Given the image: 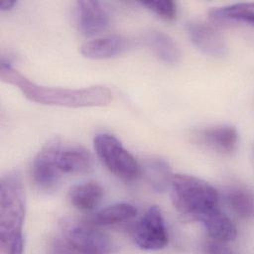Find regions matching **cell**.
I'll return each instance as SVG.
<instances>
[{
    "label": "cell",
    "mask_w": 254,
    "mask_h": 254,
    "mask_svg": "<svg viewBox=\"0 0 254 254\" xmlns=\"http://www.w3.org/2000/svg\"><path fill=\"white\" fill-rule=\"evenodd\" d=\"M0 77L3 81L17 86L29 100L43 105L72 108L94 107L106 105L112 100V92L103 85L64 88L37 84L18 72L4 58L1 60Z\"/></svg>",
    "instance_id": "cell-1"
},
{
    "label": "cell",
    "mask_w": 254,
    "mask_h": 254,
    "mask_svg": "<svg viewBox=\"0 0 254 254\" xmlns=\"http://www.w3.org/2000/svg\"><path fill=\"white\" fill-rule=\"evenodd\" d=\"M21 175L10 171L0 181V253L20 254L24 248L23 226L26 197Z\"/></svg>",
    "instance_id": "cell-2"
},
{
    "label": "cell",
    "mask_w": 254,
    "mask_h": 254,
    "mask_svg": "<svg viewBox=\"0 0 254 254\" xmlns=\"http://www.w3.org/2000/svg\"><path fill=\"white\" fill-rule=\"evenodd\" d=\"M169 187L174 206L191 219L199 221L219 206V194L215 188L194 176L175 174L170 179Z\"/></svg>",
    "instance_id": "cell-3"
},
{
    "label": "cell",
    "mask_w": 254,
    "mask_h": 254,
    "mask_svg": "<svg viewBox=\"0 0 254 254\" xmlns=\"http://www.w3.org/2000/svg\"><path fill=\"white\" fill-rule=\"evenodd\" d=\"M53 253H109L113 245L109 238L91 222L65 218L60 223V233L54 239Z\"/></svg>",
    "instance_id": "cell-4"
},
{
    "label": "cell",
    "mask_w": 254,
    "mask_h": 254,
    "mask_svg": "<svg viewBox=\"0 0 254 254\" xmlns=\"http://www.w3.org/2000/svg\"><path fill=\"white\" fill-rule=\"evenodd\" d=\"M93 147L101 163L117 178L134 181L139 177L140 165L115 136L97 134L93 139Z\"/></svg>",
    "instance_id": "cell-5"
},
{
    "label": "cell",
    "mask_w": 254,
    "mask_h": 254,
    "mask_svg": "<svg viewBox=\"0 0 254 254\" xmlns=\"http://www.w3.org/2000/svg\"><path fill=\"white\" fill-rule=\"evenodd\" d=\"M134 243L144 250H160L168 244L169 235L159 207L151 205L132 228Z\"/></svg>",
    "instance_id": "cell-6"
},
{
    "label": "cell",
    "mask_w": 254,
    "mask_h": 254,
    "mask_svg": "<svg viewBox=\"0 0 254 254\" xmlns=\"http://www.w3.org/2000/svg\"><path fill=\"white\" fill-rule=\"evenodd\" d=\"M61 142L58 139H53L35 156L31 174L36 186L43 190H54L61 178L58 158L61 150Z\"/></svg>",
    "instance_id": "cell-7"
},
{
    "label": "cell",
    "mask_w": 254,
    "mask_h": 254,
    "mask_svg": "<svg viewBox=\"0 0 254 254\" xmlns=\"http://www.w3.org/2000/svg\"><path fill=\"white\" fill-rule=\"evenodd\" d=\"M78 30L85 36H93L104 31L110 22L104 5L95 0H80L75 4Z\"/></svg>",
    "instance_id": "cell-8"
},
{
    "label": "cell",
    "mask_w": 254,
    "mask_h": 254,
    "mask_svg": "<svg viewBox=\"0 0 254 254\" xmlns=\"http://www.w3.org/2000/svg\"><path fill=\"white\" fill-rule=\"evenodd\" d=\"M187 33L193 46L204 55L220 58L227 53L223 37L208 24L190 22L187 24Z\"/></svg>",
    "instance_id": "cell-9"
},
{
    "label": "cell",
    "mask_w": 254,
    "mask_h": 254,
    "mask_svg": "<svg viewBox=\"0 0 254 254\" xmlns=\"http://www.w3.org/2000/svg\"><path fill=\"white\" fill-rule=\"evenodd\" d=\"M195 137L200 145L220 155L232 154L238 144V133L230 125L204 128L199 130Z\"/></svg>",
    "instance_id": "cell-10"
},
{
    "label": "cell",
    "mask_w": 254,
    "mask_h": 254,
    "mask_svg": "<svg viewBox=\"0 0 254 254\" xmlns=\"http://www.w3.org/2000/svg\"><path fill=\"white\" fill-rule=\"evenodd\" d=\"M128 47L129 42L126 38L111 35L85 42L80 47V53L87 59L105 60L121 55Z\"/></svg>",
    "instance_id": "cell-11"
},
{
    "label": "cell",
    "mask_w": 254,
    "mask_h": 254,
    "mask_svg": "<svg viewBox=\"0 0 254 254\" xmlns=\"http://www.w3.org/2000/svg\"><path fill=\"white\" fill-rule=\"evenodd\" d=\"M58 164L62 174H83L91 169L92 156L81 146H67L61 148Z\"/></svg>",
    "instance_id": "cell-12"
},
{
    "label": "cell",
    "mask_w": 254,
    "mask_h": 254,
    "mask_svg": "<svg viewBox=\"0 0 254 254\" xmlns=\"http://www.w3.org/2000/svg\"><path fill=\"white\" fill-rule=\"evenodd\" d=\"M207 234L215 241L229 242L236 237V227L232 220L216 207L199 220Z\"/></svg>",
    "instance_id": "cell-13"
},
{
    "label": "cell",
    "mask_w": 254,
    "mask_h": 254,
    "mask_svg": "<svg viewBox=\"0 0 254 254\" xmlns=\"http://www.w3.org/2000/svg\"><path fill=\"white\" fill-rule=\"evenodd\" d=\"M103 196L102 187L93 181L72 186L67 192V199L71 205L81 211L94 209Z\"/></svg>",
    "instance_id": "cell-14"
},
{
    "label": "cell",
    "mask_w": 254,
    "mask_h": 254,
    "mask_svg": "<svg viewBox=\"0 0 254 254\" xmlns=\"http://www.w3.org/2000/svg\"><path fill=\"white\" fill-rule=\"evenodd\" d=\"M209 17L211 20L219 23L252 26L254 22V4L243 2L214 7L210 10Z\"/></svg>",
    "instance_id": "cell-15"
},
{
    "label": "cell",
    "mask_w": 254,
    "mask_h": 254,
    "mask_svg": "<svg viewBox=\"0 0 254 254\" xmlns=\"http://www.w3.org/2000/svg\"><path fill=\"white\" fill-rule=\"evenodd\" d=\"M137 214V209L129 202H116L94 213L90 222L95 226H114L131 221Z\"/></svg>",
    "instance_id": "cell-16"
},
{
    "label": "cell",
    "mask_w": 254,
    "mask_h": 254,
    "mask_svg": "<svg viewBox=\"0 0 254 254\" xmlns=\"http://www.w3.org/2000/svg\"><path fill=\"white\" fill-rule=\"evenodd\" d=\"M146 45L163 63L177 64L181 57V52L176 42L162 31H151L145 36Z\"/></svg>",
    "instance_id": "cell-17"
},
{
    "label": "cell",
    "mask_w": 254,
    "mask_h": 254,
    "mask_svg": "<svg viewBox=\"0 0 254 254\" xmlns=\"http://www.w3.org/2000/svg\"><path fill=\"white\" fill-rule=\"evenodd\" d=\"M225 200L235 214L243 219H249L253 215V194L243 186H231L224 193Z\"/></svg>",
    "instance_id": "cell-18"
},
{
    "label": "cell",
    "mask_w": 254,
    "mask_h": 254,
    "mask_svg": "<svg viewBox=\"0 0 254 254\" xmlns=\"http://www.w3.org/2000/svg\"><path fill=\"white\" fill-rule=\"evenodd\" d=\"M147 167L150 181L155 190H163L169 186L172 176H170V168L166 161L161 159L152 160Z\"/></svg>",
    "instance_id": "cell-19"
},
{
    "label": "cell",
    "mask_w": 254,
    "mask_h": 254,
    "mask_svg": "<svg viewBox=\"0 0 254 254\" xmlns=\"http://www.w3.org/2000/svg\"><path fill=\"white\" fill-rule=\"evenodd\" d=\"M138 3L164 20L172 21L177 16V4L174 1H140Z\"/></svg>",
    "instance_id": "cell-20"
},
{
    "label": "cell",
    "mask_w": 254,
    "mask_h": 254,
    "mask_svg": "<svg viewBox=\"0 0 254 254\" xmlns=\"http://www.w3.org/2000/svg\"><path fill=\"white\" fill-rule=\"evenodd\" d=\"M204 252L207 253H231V249L227 248L223 242L219 241H213L209 242L204 246Z\"/></svg>",
    "instance_id": "cell-21"
},
{
    "label": "cell",
    "mask_w": 254,
    "mask_h": 254,
    "mask_svg": "<svg viewBox=\"0 0 254 254\" xmlns=\"http://www.w3.org/2000/svg\"><path fill=\"white\" fill-rule=\"evenodd\" d=\"M14 5H16V1H4L0 5V10L1 11H8L11 10Z\"/></svg>",
    "instance_id": "cell-22"
}]
</instances>
